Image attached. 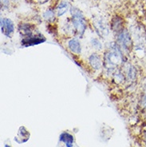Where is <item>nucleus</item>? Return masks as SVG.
<instances>
[{"label":"nucleus","mask_w":146,"mask_h":147,"mask_svg":"<svg viewBox=\"0 0 146 147\" xmlns=\"http://www.w3.org/2000/svg\"><path fill=\"white\" fill-rule=\"evenodd\" d=\"M124 60V55L123 52L120 50L117 43H110V46L108 47L107 51L104 56V61H105V66L106 69L111 73L114 74L117 71L116 67L119 66L122 64Z\"/></svg>","instance_id":"1"},{"label":"nucleus","mask_w":146,"mask_h":147,"mask_svg":"<svg viewBox=\"0 0 146 147\" xmlns=\"http://www.w3.org/2000/svg\"><path fill=\"white\" fill-rule=\"evenodd\" d=\"M70 13L72 15V22L74 29L79 35H83L85 31L86 24H85V19L81 11L77 8L72 7L70 8Z\"/></svg>","instance_id":"2"},{"label":"nucleus","mask_w":146,"mask_h":147,"mask_svg":"<svg viewBox=\"0 0 146 147\" xmlns=\"http://www.w3.org/2000/svg\"><path fill=\"white\" fill-rule=\"evenodd\" d=\"M117 44L122 52H129L133 48V42L128 30L123 29L117 34Z\"/></svg>","instance_id":"3"},{"label":"nucleus","mask_w":146,"mask_h":147,"mask_svg":"<svg viewBox=\"0 0 146 147\" xmlns=\"http://www.w3.org/2000/svg\"><path fill=\"white\" fill-rule=\"evenodd\" d=\"M46 38L42 34H31L30 36L24 37L21 40V44L22 47H30V46H34V45H38L40 43H42L44 42H46Z\"/></svg>","instance_id":"4"},{"label":"nucleus","mask_w":146,"mask_h":147,"mask_svg":"<svg viewBox=\"0 0 146 147\" xmlns=\"http://www.w3.org/2000/svg\"><path fill=\"white\" fill-rule=\"evenodd\" d=\"M15 31V25L10 18H1V32L8 38H11Z\"/></svg>","instance_id":"5"},{"label":"nucleus","mask_w":146,"mask_h":147,"mask_svg":"<svg viewBox=\"0 0 146 147\" xmlns=\"http://www.w3.org/2000/svg\"><path fill=\"white\" fill-rule=\"evenodd\" d=\"M94 26L96 30L101 37H106L109 34V29L106 22L102 19H98L94 21Z\"/></svg>","instance_id":"6"},{"label":"nucleus","mask_w":146,"mask_h":147,"mask_svg":"<svg viewBox=\"0 0 146 147\" xmlns=\"http://www.w3.org/2000/svg\"><path fill=\"white\" fill-rule=\"evenodd\" d=\"M125 78L126 80H128L129 82H134L137 78V70L136 69V67L134 66H133L132 64L129 63L125 66Z\"/></svg>","instance_id":"7"},{"label":"nucleus","mask_w":146,"mask_h":147,"mask_svg":"<svg viewBox=\"0 0 146 147\" xmlns=\"http://www.w3.org/2000/svg\"><path fill=\"white\" fill-rule=\"evenodd\" d=\"M89 63L92 68L95 70H100L102 67V60L98 54L94 53L89 57Z\"/></svg>","instance_id":"8"},{"label":"nucleus","mask_w":146,"mask_h":147,"mask_svg":"<svg viewBox=\"0 0 146 147\" xmlns=\"http://www.w3.org/2000/svg\"><path fill=\"white\" fill-rule=\"evenodd\" d=\"M68 47L69 51L75 54V55H80L81 53V43L77 38H72L68 42Z\"/></svg>","instance_id":"9"},{"label":"nucleus","mask_w":146,"mask_h":147,"mask_svg":"<svg viewBox=\"0 0 146 147\" xmlns=\"http://www.w3.org/2000/svg\"><path fill=\"white\" fill-rule=\"evenodd\" d=\"M59 141L65 144L66 147H73L74 138L72 134L67 132H63L59 136Z\"/></svg>","instance_id":"10"},{"label":"nucleus","mask_w":146,"mask_h":147,"mask_svg":"<svg viewBox=\"0 0 146 147\" xmlns=\"http://www.w3.org/2000/svg\"><path fill=\"white\" fill-rule=\"evenodd\" d=\"M34 26L28 23H20L18 25V31L24 37H27L33 34Z\"/></svg>","instance_id":"11"},{"label":"nucleus","mask_w":146,"mask_h":147,"mask_svg":"<svg viewBox=\"0 0 146 147\" xmlns=\"http://www.w3.org/2000/svg\"><path fill=\"white\" fill-rule=\"evenodd\" d=\"M123 25H124V21L123 19L119 17V16H116L112 19V22H111V26H112V30L114 31L119 32L121 30H123Z\"/></svg>","instance_id":"12"},{"label":"nucleus","mask_w":146,"mask_h":147,"mask_svg":"<svg viewBox=\"0 0 146 147\" xmlns=\"http://www.w3.org/2000/svg\"><path fill=\"white\" fill-rule=\"evenodd\" d=\"M68 7H69L68 3H66V2H61V3H59V5L56 7L57 15L59 17H61L63 15H65L66 13V11H68Z\"/></svg>","instance_id":"13"},{"label":"nucleus","mask_w":146,"mask_h":147,"mask_svg":"<svg viewBox=\"0 0 146 147\" xmlns=\"http://www.w3.org/2000/svg\"><path fill=\"white\" fill-rule=\"evenodd\" d=\"M43 17L46 21L51 22L54 19V12L50 9H49L47 11H45V13L43 14Z\"/></svg>","instance_id":"14"},{"label":"nucleus","mask_w":146,"mask_h":147,"mask_svg":"<svg viewBox=\"0 0 146 147\" xmlns=\"http://www.w3.org/2000/svg\"><path fill=\"white\" fill-rule=\"evenodd\" d=\"M90 42H91V46L94 47V49H95V50L100 51V50L102 49V43L98 38H92Z\"/></svg>","instance_id":"15"},{"label":"nucleus","mask_w":146,"mask_h":147,"mask_svg":"<svg viewBox=\"0 0 146 147\" xmlns=\"http://www.w3.org/2000/svg\"><path fill=\"white\" fill-rule=\"evenodd\" d=\"M141 107L143 109H146V88L143 87V94L141 98Z\"/></svg>","instance_id":"16"},{"label":"nucleus","mask_w":146,"mask_h":147,"mask_svg":"<svg viewBox=\"0 0 146 147\" xmlns=\"http://www.w3.org/2000/svg\"><path fill=\"white\" fill-rule=\"evenodd\" d=\"M1 6L3 8H7L9 7V0H1Z\"/></svg>","instance_id":"17"},{"label":"nucleus","mask_w":146,"mask_h":147,"mask_svg":"<svg viewBox=\"0 0 146 147\" xmlns=\"http://www.w3.org/2000/svg\"><path fill=\"white\" fill-rule=\"evenodd\" d=\"M143 87H144V88H146V78H145V82H144V86H143Z\"/></svg>","instance_id":"18"},{"label":"nucleus","mask_w":146,"mask_h":147,"mask_svg":"<svg viewBox=\"0 0 146 147\" xmlns=\"http://www.w3.org/2000/svg\"><path fill=\"white\" fill-rule=\"evenodd\" d=\"M144 138H145V142H146V130L145 131V134H144Z\"/></svg>","instance_id":"19"},{"label":"nucleus","mask_w":146,"mask_h":147,"mask_svg":"<svg viewBox=\"0 0 146 147\" xmlns=\"http://www.w3.org/2000/svg\"><path fill=\"white\" fill-rule=\"evenodd\" d=\"M5 147H11V146H9V145H7V144H6V145H5Z\"/></svg>","instance_id":"20"},{"label":"nucleus","mask_w":146,"mask_h":147,"mask_svg":"<svg viewBox=\"0 0 146 147\" xmlns=\"http://www.w3.org/2000/svg\"><path fill=\"white\" fill-rule=\"evenodd\" d=\"M41 1H46V0H41Z\"/></svg>","instance_id":"21"},{"label":"nucleus","mask_w":146,"mask_h":147,"mask_svg":"<svg viewBox=\"0 0 146 147\" xmlns=\"http://www.w3.org/2000/svg\"><path fill=\"white\" fill-rule=\"evenodd\" d=\"M14 1H18V0H14Z\"/></svg>","instance_id":"22"}]
</instances>
